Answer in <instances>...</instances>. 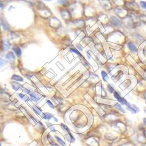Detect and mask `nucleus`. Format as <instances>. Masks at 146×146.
Segmentation results:
<instances>
[{"label":"nucleus","instance_id":"1","mask_svg":"<svg viewBox=\"0 0 146 146\" xmlns=\"http://www.w3.org/2000/svg\"><path fill=\"white\" fill-rule=\"evenodd\" d=\"M110 22L111 23L113 24L114 26H117V27H120L121 26V22L119 20L118 18L115 16H112L110 17Z\"/></svg>","mask_w":146,"mask_h":146},{"label":"nucleus","instance_id":"2","mask_svg":"<svg viewBox=\"0 0 146 146\" xmlns=\"http://www.w3.org/2000/svg\"><path fill=\"white\" fill-rule=\"evenodd\" d=\"M126 108L128 110L132 112L133 113H136L139 112V109L135 105H131V104L126 105Z\"/></svg>","mask_w":146,"mask_h":146},{"label":"nucleus","instance_id":"3","mask_svg":"<svg viewBox=\"0 0 146 146\" xmlns=\"http://www.w3.org/2000/svg\"><path fill=\"white\" fill-rule=\"evenodd\" d=\"M1 23L4 30L5 31L9 30V25H8V23H7V22L6 21V20H5V18L2 16L1 18Z\"/></svg>","mask_w":146,"mask_h":146},{"label":"nucleus","instance_id":"4","mask_svg":"<svg viewBox=\"0 0 146 146\" xmlns=\"http://www.w3.org/2000/svg\"><path fill=\"white\" fill-rule=\"evenodd\" d=\"M11 44L8 40H4L2 42V49L4 51H7L9 49Z\"/></svg>","mask_w":146,"mask_h":146},{"label":"nucleus","instance_id":"5","mask_svg":"<svg viewBox=\"0 0 146 146\" xmlns=\"http://www.w3.org/2000/svg\"><path fill=\"white\" fill-rule=\"evenodd\" d=\"M12 50L14 51V53L16 54V55L18 57L21 56V54H22V51H21V48L19 47L15 46L12 47Z\"/></svg>","mask_w":146,"mask_h":146},{"label":"nucleus","instance_id":"6","mask_svg":"<svg viewBox=\"0 0 146 146\" xmlns=\"http://www.w3.org/2000/svg\"><path fill=\"white\" fill-rule=\"evenodd\" d=\"M11 86H12V89L15 91L18 90L22 86V85L18 83H16V82H11Z\"/></svg>","mask_w":146,"mask_h":146},{"label":"nucleus","instance_id":"7","mask_svg":"<svg viewBox=\"0 0 146 146\" xmlns=\"http://www.w3.org/2000/svg\"><path fill=\"white\" fill-rule=\"evenodd\" d=\"M5 57H6V59H8V60L11 61H13L15 60V55H14L13 52H8L6 54V56H5Z\"/></svg>","mask_w":146,"mask_h":146},{"label":"nucleus","instance_id":"8","mask_svg":"<svg viewBox=\"0 0 146 146\" xmlns=\"http://www.w3.org/2000/svg\"><path fill=\"white\" fill-rule=\"evenodd\" d=\"M53 115L52 114H51L50 113H43L42 115V117L45 120H50L52 118H53Z\"/></svg>","mask_w":146,"mask_h":146},{"label":"nucleus","instance_id":"9","mask_svg":"<svg viewBox=\"0 0 146 146\" xmlns=\"http://www.w3.org/2000/svg\"><path fill=\"white\" fill-rule=\"evenodd\" d=\"M127 47L133 53H134V52H136L137 51V48H136V46L132 43H129L127 44Z\"/></svg>","mask_w":146,"mask_h":146},{"label":"nucleus","instance_id":"10","mask_svg":"<svg viewBox=\"0 0 146 146\" xmlns=\"http://www.w3.org/2000/svg\"><path fill=\"white\" fill-rule=\"evenodd\" d=\"M11 79L14 81H19V82L23 81V79L22 77L16 74L13 75V76H12V77H11Z\"/></svg>","mask_w":146,"mask_h":146},{"label":"nucleus","instance_id":"11","mask_svg":"<svg viewBox=\"0 0 146 146\" xmlns=\"http://www.w3.org/2000/svg\"><path fill=\"white\" fill-rule=\"evenodd\" d=\"M101 75H102V77L103 80L105 82H106L108 81L109 77H108V76L107 73H106L105 71H102L101 72Z\"/></svg>","mask_w":146,"mask_h":146},{"label":"nucleus","instance_id":"12","mask_svg":"<svg viewBox=\"0 0 146 146\" xmlns=\"http://www.w3.org/2000/svg\"><path fill=\"white\" fill-rule=\"evenodd\" d=\"M54 137H55V138H56L57 140V142L59 143L61 146H63L65 145V142L61 139V138H60V137H59V136H55Z\"/></svg>","mask_w":146,"mask_h":146},{"label":"nucleus","instance_id":"13","mask_svg":"<svg viewBox=\"0 0 146 146\" xmlns=\"http://www.w3.org/2000/svg\"><path fill=\"white\" fill-rule=\"evenodd\" d=\"M32 109L38 115H40V113H42V110L40 109H39L38 107H37L36 106H32Z\"/></svg>","mask_w":146,"mask_h":146},{"label":"nucleus","instance_id":"14","mask_svg":"<svg viewBox=\"0 0 146 146\" xmlns=\"http://www.w3.org/2000/svg\"><path fill=\"white\" fill-rule=\"evenodd\" d=\"M115 107L117 109L119 110L120 112H122L125 113V110H124V109L123 108V107H122V106L120 105V104H119V103H117V104H116Z\"/></svg>","mask_w":146,"mask_h":146},{"label":"nucleus","instance_id":"15","mask_svg":"<svg viewBox=\"0 0 146 146\" xmlns=\"http://www.w3.org/2000/svg\"><path fill=\"white\" fill-rule=\"evenodd\" d=\"M113 96H114L116 100H118L119 101V100H120V99L122 98V97L120 96V95L116 91H115L114 92H113Z\"/></svg>","mask_w":146,"mask_h":146},{"label":"nucleus","instance_id":"16","mask_svg":"<svg viewBox=\"0 0 146 146\" xmlns=\"http://www.w3.org/2000/svg\"><path fill=\"white\" fill-rule=\"evenodd\" d=\"M7 64V61L4 59L0 58V68L2 67L5 66Z\"/></svg>","mask_w":146,"mask_h":146},{"label":"nucleus","instance_id":"17","mask_svg":"<svg viewBox=\"0 0 146 146\" xmlns=\"http://www.w3.org/2000/svg\"><path fill=\"white\" fill-rule=\"evenodd\" d=\"M107 88H108V90L109 92L110 93H112L115 92V90H114V88L111 85H110V84H108V85L107 86Z\"/></svg>","mask_w":146,"mask_h":146},{"label":"nucleus","instance_id":"18","mask_svg":"<svg viewBox=\"0 0 146 146\" xmlns=\"http://www.w3.org/2000/svg\"><path fill=\"white\" fill-rule=\"evenodd\" d=\"M47 104L48 105V106H49V107L50 108H52V109H54L55 108V106H54V105H53V103L52 102L50 101V100H47Z\"/></svg>","mask_w":146,"mask_h":146},{"label":"nucleus","instance_id":"19","mask_svg":"<svg viewBox=\"0 0 146 146\" xmlns=\"http://www.w3.org/2000/svg\"><path fill=\"white\" fill-rule=\"evenodd\" d=\"M119 102L122 105H126L127 104V100H125L124 98H122L120 99Z\"/></svg>","mask_w":146,"mask_h":146},{"label":"nucleus","instance_id":"20","mask_svg":"<svg viewBox=\"0 0 146 146\" xmlns=\"http://www.w3.org/2000/svg\"><path fill=\"white\" fill-rule=\"evenodd\" d=\"M18 96L21 98V99H22L23 100H29V98H28L25 95L22 94V93H18Z\"/></svg>","mask_w":146,"mask_h":146},{"label":"nucleus","instance_id":"21","mask_svg":"<svg viewBox=\"0 0 146 146\" xmlns=\"http://www.w3.org/2000/svg\"><path fill=\"white\" fill-rule=\"evenodd\" d=\"M140 5H141V7H142L143 8L146 9V1H141L140 2Z\"/></svg>","mask_w":146,"mask_h":146},{"label":"nucleus","instance_id":"22","mask_svg":"<svg viewBox=\"0 0 146 146\" xmlns=\"http://www.w3.org/2000/svg\"><path fill=\"white\" fill-rule=\"evenodd\" d=\"M71 52H73V53H76V54H77V55H78V56H81V57H82L81 54V53H80V52H78V50H77L76 49H71Z\"/></svg>","mask_w":146,"mask_h":146},{"label":"nucleus","instance_id":"23","mask_svg":"<svg viewBox=\"0 0 146 146\" xmlns=\"http://www.w3.org/2000/svg\"><path fill=\"white\" fill-rule=\"evenodd\" d=\"M31 100H33V101L35 102H37L39 101V100H40V98H38L33 97V96H31Z\"/></svg>","mask_w":146,"mask_h":146},{"label":"nucleus","instance_id":"24","mask_svg":"<svg viewBox=\"0 0 146 146\" xmlns=\"http://www.w3.org/2000/svg\"><path fill=\"white\" fill-rule=\"evenodd\" d=\"M77 47H78V49H80V50H81V51H82V50H83V49H82V47L80 45V46H79V45H77Z\"/></svg>","mask_w":146,"mask_h":146},{"label":"nucleus","instance_id":"25","mask_svg":"<svg viewBox=\"0 0 146 146\" xmlns=\"http://www.w3.org/2000/svg\"><path fill=\"white\" fill-rule=\"evenodd\" d=\"M143 120V123H144V124L146 126V118H144Z\"/></svg>","mask_w":146,"mask_h":146},{"label":"nucleus","instance_id":"26","mask_svg":"<svg viewBox=\"0 0 146 146\" xmlns=\"http://www.w3.org/2000/svg\"><path fill=\"white\" fill-rule=\"evenodd\" d=\"M4 7V4L2 2H0V8H3Z\"/></svg>","mask_w":146,"mask_h":146},{"label":"nucleus","instance_id":"27","mask_svg":"<svg viewBox=\"0 0 146 146\" xmlns=\"http://www.w3.org/2000/svg\"><path fill=\"white\" fill-rule=\"evenodd\" d=\"M53 119H54V120L55 122H58V119H56L55 117H53Z\"/></svg>","mask_w":146,"mask_h":146},{"label":"nucleus","instance_id":"28","mask_svg":"<svg viewBox=\"0 0 146 146\" xmlns=\"http://www.w3.org/2000/svg\"><path fill=\"white\" fill-rule=\"evenodd\" d=\"M44 1H48V2H49V1H52V0H44Z\"/></svg>","mask_w":146,"mask_h":146},{"label":"nucleus","instance_id":"29","mask_svg":"<svg viewBox=\"0 0 146 146\" xmlns=\"http://www.w3.org/2000/svg\"><path fill=\"white\" fill-rule=\"evenodd\" d=\"M144 112H145V113H146V109H144Z\"/></svg>","mask_w":146,"mask_h":146},{"label":"nucleus","instance_id":"30","mask_svg":"<svg viewBox=\"0 0 146 146\" xmlns=\"http://www.w3.org/2000/svg\"><path fill=\"white\" fill-rule=\"evenodd\" d=\"M0 146H1V143H0Z\"/></svg>","mask_w":146,"mask_h":146}]
</instances>
